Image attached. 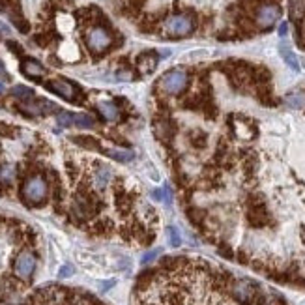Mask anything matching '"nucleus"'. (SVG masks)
<instances>
[{
	"instance_id": "32",
	"label": "nucleus",
	"mask_w": 305,
	"mask_h": 305,
	"mask_svg": "<svg viewBox=\"0 0 305 305\" xmlns=\"http://www.w3.org/2000/svg\"><path fill=\"white\" fill-rule=\"evenodd\" d=\"M191 142H193V146H197V148L206 146V133H202V131H193V133H191Z\"/></svg>"
},
{
	"instance_id": "7",
	"label": "nucleus",
	"mask_w": 305,
	"mask_h": 305,
	"mask_svg": "<svg viewBox=\"0 0 305 305\" xmlns=\"http://www.w3.org/2000/svg\"><path fill=\"white\" fill-rule=\"evenodd\" d=\"M231 294L232 298L236 299L240 305H249L253 303L256 299V285L255 283H251L247 279H242V281H236V283H232L231 287Z\"/></svg>"
},
{
	"instance_id": "31",
	"label": "nucleus",
	"mask_w": 305,
	"mask_h": 305,
	"mask_svg": "<svg viewBox=\"0 0 305 305\" xmlns=\"http://www.w3.org/2000/svg\"><path fill=\"white\" fill-rule=\"evenodd\" d=\"M56 120H58V124L64 126V128L73 126V115H71V112H67V110H60V112L56 115Z\"/></svg>"
},
{
	"instance_id": "3",
	"label": "nucleus",
	"mask_w": 305,
	"mask_h": 305,
	"mask_svg": "<svg viewBox=\"0 0 305 305\" xmlns=\"http://www.w3.org/2000/svg\"><path fill=\"white\" fill-rule=\"evenodd\" d=\"M112 45V34L105 26L96 25L86 32V47L92 55H103Z\"/></svg>"
},
{
	"instance_id": "35",
	"label": "nucleus",
	"mask_w": 305,
	"mask_h": 305,
	"mask_svg": "<svg viewBox=\"0 0 305 305\" xmlns=\"http://www.w3.org/2000/svg\"><path fill=\"white\" fill-rule=\"evenodd\" d=\"M73 274H75L73 266H71V264H64L60 268V272H58V277H60V279H67V277H71Z\"/></svg>"
},
{
	"instance_id": "29",
	"label": "nucleus",
	"mask_w": 305,
	"mask_h": 305,
	"mask_svg": "<svg viewBox=\"0 0 305 305\" xmlns=\"http://www.w3.org/2000/svg\"><path fill=\"white\" fill-rule=\"evenodd\" d=\"M156 26H158V17H156V15H144V19L140 21L139 28L142 32H154Z\"/></svg>"
},
{
	"instance_id": "26",
	"label": "nucleus",
	"mask_w": 305,
	"mask_h": 305,
	"mask_svg": "<svg viewBox=\"0 0 305 305\" xmlns=\"http://www.w3.org/2000/svg\"><path fill=\"white\" fill-rule=\"evenodd\" d=\"M187 217H189V221L193 223V225L201 226L202 223H204V217H206V212L204 210H201V208H187Z\"/></svg>"
},
{
	"instance_id": "38",
	"label": "nucleus",
	"mask_w": 305,
	"mask_h": 305,
	"mask_svg": "<svg viewBox=\"0 0 305 305\" xmlns=\"http://www.w3.org/2000/svg\"><path fill=\"white\" fill-rule=\"evenodd\" d=\"M0 131L4 135H10V137H13L15 135V128H12V126H6V124H0Z\"/></svg>"
},
{
	"instance_id": "8",
	"label": "nucleus",
	"mask_w": 305,
	"mask_h": 305,
	"mask_svg": "<svg viewBox=\"0 0 305 305\" xmlns=\"http://www.w3.org/2000/svg\"><path fill=\"white\" fill-rule=\"evenodd\" d=\"M36 270V256L32 255L30 251H21L13 262V272L17 275L19 279L28 281Z\"/></svg>"
},
{
	"instance_id": "36",
	"label": "nucleus",
	"mask_w": 305,
	"mask_h": 305,
	"mask_svg": "<svg viewBox=\"0 0 305 305\" xmlns=\"http://www.w3.org/2000/svg\"><path fill=\"white\" fill-rule=\"evenodd\" d=\"M219 253L225 256V258H232V256H234V253L231 251V247H228V245H225V244L219 245Z\"/></svg>"
},
{
	"instance_id": "42",
	"label": "nucleus",
	"mask_w": 305,
	"mask_h": 305,
	"mask_svg": "<svg viewBox=\"0 0 305 305\" xmlns=\"http://www.w3.org/2000/svg\"><path fill=\"white\" fill-rule=\"evenodd\" d=\"M112 285H115V281H107V283H103V287H101V290H109L110 287H112Z\"/></svg>"
},
{
	"instance_id": "13",
	"label": "nucleus",
	"mask_w": 305,
	"mask_h": 305,
	"mask_svg": "<svg viewBox=\"0 0 305 305\" xmlns=\"http://www.w3.org/2000/svg\"><path fill=\"white\" fill-rule=\"evenodd\" d=\"M98 110H99V115L103 116L105 120H109V122H118V120L122 118V112L118 109V105L110 103V101H101V103H98Z\"/></svg>"
},
{
	"instance_id": "40",
	"label": "nucleus",
	"mask_w": 305,
	"mask_h": 305,
	"mask_svg": "<svg viewBox=\"0 0 305 305\" xmlns=\"http://www.w3.org/2000/svg\"><path fill=\"white\" fill-rule=\"evenodd\" d=\"M8 47H10V49H13V53H15V55H21V53H23L21 45H17L15 42H8Z\"/></svg>"
},
{
	"instance_id": "10",
	"label": "nucleus",
	"mask_w": 305,
	"mask_h": 305,
	"mask_svg": "<svg viewBox=\"0 0 305 305\" xmlns=\"http://www.w3.org/2000/svg\"><path fill=\"white\" fill-rule=\"evenodd\" d=\"M154 131H156V137H158L163 144H171L172 137L176 135V126L167 118V116H159L154 120Z\"/></svg>"
},
{
	"instance_id": "44",
	"label": "nucleus",
	"mask_w": 305,
	"mask_h": 305,
	"mask_svg": "<svg viewBox=\"0 0 305 305\" xmlns=\"http://www.w3.org/2000/svg\"><path fill=\"white\" fill-rule=\"evenodd\" d=\"M8 32H10L8 30V26H4L2 23H0V34H8Z\"/></svg>"
},
{
	"instance_id": "17",
	"label": "nucleus",
	"mask_w": 305,
	"mask_h": 305,
	"mask_svg": "<svg viewBox=\"0 0 305 305\" xmlns=\"http://www.w3.org/2000/svg\"><path fill=\"white\" fill-rule=\"evenodd\" d=\"M279 53H281V56H283V60L288 64V67H290V69H294V71H299L298 58H296V55H294L292 51H290V47H288L287 43H281V45H279Z\"/></svg>"
},
{
	"instance_id": "34",
	"label": "nucleus",
	"mask_w": 305,
	"mask_h": 305,
	"mask_svg": "<svg viewBox=\"0 0 305 305\" xmlns=\"http://www.w3.org/2000/svg\"><path fill=\"white\" fill-rule=\"evenodd\" d=\"M116 77L120 81H133L135 79V73L129 69V67H122V69H118V73H116Z\"/></svg>"
},
{
	"instance_id": "22",
	"label": "nucleus",
	"mask_w": 305,
	"mask_h": 305,
	"mask_svg": "<svg viewBox=\"0 0 305 305\" xmlns=\"http://www.w3.org/2000/svg\"><path fill=\"white\" fill-rule=\"evenodd\" d=\"M12 96L21 99L23 103H26V101H32V99H34V90H32V88H26V86H13Z\"/></svg>"
},
{
	"instance_id": "27",
	"label": "nucleus",
	"mask_w": 305,
	"mask_h": 305,
	"mask_svg": "<svg viewBox=\"0 0 305 305\" xmlns=\"http://www.w3.org/2000/svg\"><path fill=\"white\" fill-rule=\"evenodd\" d=\"M110 231H112V223L109 219H99L96 221V225L92 228L94 234H99V236H109Z\"/></svg>"
},
{
	"instance_id": "24",
	"label": "nucleus",
	"mask_w": 305,
	"mask_h": 305,
	"mask_svg": "<svg viewBox=\"0 0 305 305\" xmlns=\"http://www.w3.org/2000/svg\"><path fill=\"white\" fill-rule=\"evenodd\" d=\"M94 118L90 115H85V112H81V115H73V126L77 128H83V129H90L94 128Z\"/></svg>"
},
{
	"instance_id": "20",
	"label": "nucleus",
	"mask_w": 305,
	"mask_h": 305,
	"mask_svg": "<svg viewBox=\"0 0 305 305\" xmlns=\"http://www.w3.org/2000/svg\"><path fill=\"white\" fill-rule=\"evenodd\" d=\"M73 142H77L79 146L86 148V150H96V152H99L101 150V146H99V140L94 139V137H88V135H79V137H73Z\"/></svg>"
},
{
	"instance_id": "9",
	"label": "nucleus",
	"mask_w": 305,
	"mask_h": 305,
	"mask_svg": "<svg viewBox=\"0 0 305 305\" xmlns=\"http://www.w3.org/2000/svg\"><path fill=\"white\" fill-rule=\"evenodd\" d=\"M47 90L51 92H55V94H58L60 98L67 99V101H79V96H81V92L79 88L71 83V81H67V79H53L47 83Z\"/></svg>"
},
{
	"instance_id": "18",
	"label": "nucleus",
	"mask_w": 305,
	"mask_h": 305,
	"mask_svg": "<svg viewBox=\"0 0 305 305\" xmlns=\"http://www.w3.org/2000/svg\"><path fill=\"white\" fill-rule=\"evenodd\" d=\"M99 17H101V12L94 6L85 8V10H79V12H77V19H79L81 23H85V25H88V23H96Z\"/></svg>"
},
{
	"instance_id": "2",
	"label": "nucleus",
	"mask_w": 305,
	"mask_h": 305,
	"mask_svg": "<svg viewBox=\"0 0 305 305\" xmlns=\"http://www.w3.org/2000/svg\"><path fill=\"white\" fill-rule=\"evenodd\" d=\"M165 32L172 37H183L189 36L191 32L195 30V17L191 13H176L171 17L165 19Z\"/></svg>"
},
{
	"instance_id": "23",
	"label": "nucleus",
	"mask_w": 305,
	"mask_h": 305,
	"mask_svg": "<svg viewBox=\"0 0 305 305\" xmlns=\"http://www.w3.org/2000/svg\"><path fill=\"white\" fill-rule=\"evenodd\" d=\"M290 17L301 21L305 17V0H290Z\"/></svg>"
},
{
	"instance_id": "15",
	"label": "nucleus",
	"mask_w": 305,
	"mask_h": 305,
	"mask_svg": "<svg viewBox=\"0 0 305 305\" xmlns=\"http://www.w3.org/2000/svg\"><path fill=\"white\" fill-rule=\"evenodd\" d=\"M110 178H112V174H110V169H109V167L99 165V167H98V171H96V174H94L96 189H105V187L109 185Z\"/></svg>"
},
{
	"instance_id": "14",
	"label": "nucleus",
	"mask_w": 305,
	"mask_h": 305,
	"mask_svg": "<svg viewBox=\"0 0 305 305\" xmlns=\"http://www.w3.org/2000/svg\"><path fill=\"white\" fill-rule=\"evenodd\" d=\"M158 62H159V58L156 53H142V55L139 56V60H137V66H139L140 73L148 75L158 67Z\"/></svg>"
},
{
	"instance_id": "37",
	"label": "nucleus",
	"mask_w": 305,
	"mask_h": 305,
	"mask_svg": "<svg viewBox=\"0 0 305 305\" xmlns=\"http://www.w3.org/2000/svg\"><path fill=\"white\" fill-rule=\"evenodd\" d=\"M159 255V251H150V253H146V255L142 256V264H148V262H152L154 258Z\"/></svg>"
},
{
	"instance_id": "25",
	"label": "nucleus",
	"mask_w": 305,
	"mask_h": 305,
	"mask_svg": "<svg viewBox=\"0 0 305 305\" xmlns=\"http://www.w3.org/2000/svg\"><path fill=\"white\" fill-rule=\"evenodd\" d=\"M15 167L13 165H4L2 169H0V183H4V185H10V183L15 180Z\"/></svg>"
},
{
	"instance_id": "28",
	"label": "nucleus",
	"mask_w": 305,
	"mask_h": 305,
	"mask_svg": "<svg viewBox=\"0 0 305 305\" xmlns=\"http://www.w3.org/2000/svg\"><path fill=\"white\" fill-rule=\"evenodd\" d=\"M107 156L112 159H116V161H122V163H126V161H131L133 159V152H128V150H107Z\"/></svg>"
},
{
	"instance_id": "30",
	"label": "nucleus",
	"mask_w": 305,
	"mask_h": 305,
	"mask_svg": "<svg viewBox=\"0 0 305 305\" xmlns=\"http://www.w3.org/2000/svg\"><path fill=\"white\" fill-rule=\"evenodd\" d=\"M167 236H169V244H171L172 247H180V245H182L180 231H178L176 226H169V228H167Z\"/></svg>"
},
{
	"instance_id": "21",
	"label": "nucleus",
	"mask_w": 305,
	"mask_h": 305,
	"mask_svg": "<svg viewBox=\"0 0 305 305\" xmlns=\"http://www.w3.org/2000/svg\"><path fill=\"white\" fill-rule=\"evenodd\" d=\"M285 103L290 107V109H301L305 105V94L303 92H290L285 98Z\"/></svg>"
},
{
	"instance_id": "5",
	"label": "nucleus",
	"mask_w": 305,
	"mask_h": 305,
	"mask_svg": "<svg viewBox=\"0 0 305 305\" xmlns=\"http://www.w3.org/2000/svg\"><path fill=\"white\" fill-rule=\"evenodd\" d=\"M187 85H189V75L185 73L183 69H171L159 79V88L165 94H169V96L182 94L187 88Z\"/></svg>"
},
{
	"instance_id": "43",
	"label": "nucleus",
	"mask_w": 305,
	"mask_h": 305,
	"mask_svg": "<svg viewBox=\"0 0 305 305\" xmlns=\"http://www.w3.org/2000/svg\"><path fill=\"white\" fill-rule=\"evenodd\" d=\"M6 69H4V66H2V62H0V79H6Z\"/></svg>"
},
{
	"instance_id": "33",
	"label": "nucleus",
	"mask_w": 305,
	"mask_h": 305,
	"mask_svg": "<svg viewBox=\"0 0 305 305\" xmlns=\"http://www.w3.org/2000/svg\"><path fill=\"white\" fill-rule=\"evenodd\" d=\"M34 42L37 45H42V47H47L53 42V34H37V36H34Z\"/></svg>"
},
{
	"instance_id": "39",
	"label": "nucleus",
	"mask_w": 305,
	"mask_h": 305,
	"mask_svg": "<svg viewBox=\"0 0 305 305\" xmlns=\"http://www.w3.org/2000/svg\"><path fill=\"white\" fill-rule=\"evenodd\" d=\"M55 2L62 8V10H69V8L73 6V0H55Z\"/></svg>"
},
{
	"instance_id": "11",
	"label": "nucleus",
	"mask_w": 305,
	"mask_h": 305,
	"mask_svg": "<svg viewBox=\"0 0 305 305\" xmlns=\"http://www.w3.org/2000/svg\"><path fill=\"white\" fill-rule=\"evenodd\" d=\"M21 110H25L28 115H49V112H55L58 110L55 103L51 101H45V99H40V101H26V103H21Z\"/></svg>"
},
{
	"instance_id": "1",
	"label": "nucleus",
	"mask_w": 305,
	"mask_h": 305,
	"mask_svg": "<svg viewBox=\"0 0 305 305\" xmlns=\"http://www.w3.org/2000/svg\"><path fill=\"white\" fill-rule=\"evenodd\" d=\"M49 195V183L40 174H32L23 182L21 197L28 206H42Z\"/></svg>"
},
{
	"instance_id": "12",
	"label": "nucleus",
	"mask_w": 305,
	"mask_h": 305,
	"mask_svg": "<svg viewBox=\"0 0 305 305\" xmlns=\"http://www.w3.org/2000/svg\"><path fill=\"white\" fill-rule=\"evenodd\" d=\"M21 71L26 77H30V79H40V77L45 75V67L37 60H34V58H25V60L21 62Z\"/></svg>"
},
{
	"instance_id": "16",
	"label": "nucleus",
	"mask_w": 305,
	"mask_h": 305,
	"mask_svg": "<svg viewBox=\"0 0 305 305\" xmlns=\"http://www.w3.org/2000/svg\"><path fill=\"white\" fill-rule=\"evenodd\" d=\"M256 98H258V101L262 105H268V107H274V105H277V101H275L274 94H272V88H270V85H258L256 86Z\"/></svg>"
},
{
	"instance_id": "4",
	"label": "nucleus",
	"mask_w": 305,
	"mask_h": 305,
	"mask_svg": "<svg viewBox=\"0 0 305 305\" xmlns=\"http://www.w3.org/2000/svg\"><path fill=\"white\" fill-rule=\"evenodd\" d=\"M249 202V210H247V221H249L251 226H255V228H262L270 223V212H268V206H266V202H264V197L255 193V195H251L247 199Z\"/></svg>"
},
{
	"instance_id": "6",
	"label": "nucleus",
	"mask_w": 305,
	"mask_h": 305,
	"mask_svg": "<svg viewBox=\"0 0 305 305\" xmlns=\"http://www.w3.org/2000/svg\"><path fill=\"white\" fill-rule=\"evenodd\" d=\"M281 17V8L275 4V2H264L260 6L256 8V15H255V25L262 30H268L272 26L279 21Z\"/></svg>"
},
{
	"instance_id": "19",
	"label": "nucleus",
	"mask_w": 305,
	"mask_h": 305,
	"mask_svg": "<svg viewBox=\"0 0 305 305\" xmlns=\"http://www.w3.org/2000/svg\"><path fill=\"white\" fill-rule=\"evenodd\" d=\"M270 81H272V73H270L268 67H264V66L253 67V83H256V86L270 85Z\"/></svg>"
},
{
	"instance_id": "41",
	"label": "nucleus",
	"mask_w": 305,
	"mask_h": 305,
	"mask_svg": "<svg viewBox=\"0 0 305 305\" xmlns=\"http://www.w3.org/2000/svg\"><path fill=\"white\" fill-rule=\"evenodd\" d=\"M287 30H288L287 23H283V25H281V28H279V36H281V37H285V36H287Z\"/></svg>"
}]
</instances>
